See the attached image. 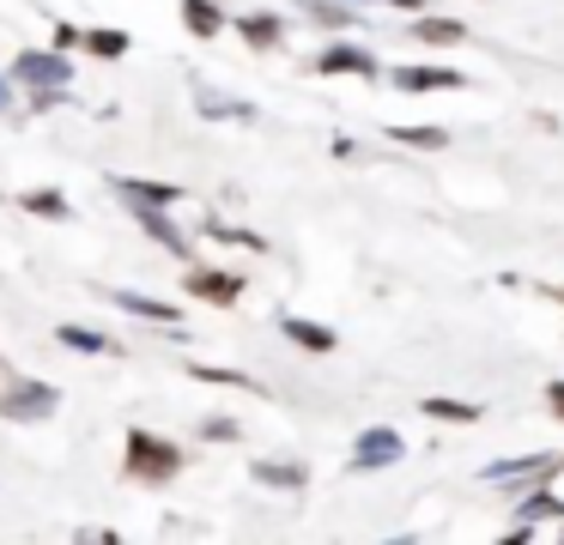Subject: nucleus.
Listing matches in <instances>:
<instances>
[{
    "label": "nucleus",
    "mask_w": 564,
    "mask_h": 545,
    "mask_svg": "<svg viewBox=\"0 0 564 545\" xmlns=\"http://www.w3.org/2000/svg\"><path fill=\"white\" fill-rule=\"evenodd\" d=\"M188 375L195 382H213V388H249V394H261V382L249 370H225V363H188Z\"/></svg>",
    "instance_id": "nucleus-21"
},
{
    "label": "nucleus",
    "mask_w": 564,
    "mask_h": 545,
    "mask_svg": "<svg viewBox=\"0 0 564 545\" xmlns=\"http://www.w3.org/2000/svg\"><path fill=\"white\" fill-rule=\"evenodd\" d=\"M183 291L200 303H219V309H231L237 297H243V273H219V266H188L183 273Z\"/></svg>",
    "instance_id": "nucleus-8"
},
{
    "label": "nucleus",
    "mask_w": 564,
    "mask_h": 545,
    "mask_svg": "<svg viewBox=\"0 0 564 545\" xmlns=\"http://www.w3.org/2000/svg\"><path fill=\"white\" fill-rule=\"evenodd\" d=\"M382 7H401V12H425V0H382Z\"/></svg>",
    "instance_id": "nucleus-29"
},
{
    "label": "nucleus",
    "mask_w": 564,
    "mask_h": 545,
    "mask_svg": "<svg viewBox=\"0 0 564 545\" xmlns=\"http://www.w3.org/2000/svg\"><path fill=\"white\" fill-rule=\"evenodd\" d=\"M183 24H188L195 36H219L231 19H225V7H219V0H183Z\"/></svg>",
    "instance_id": "nucleus-20"
},
{
    "label": "nucleus",
    "mask_w": 564,
    "mask_h": 545,
    "mask_svg": "<svg viewBox=\"0 0 564 545\" xmlns=\"http://www.w3.org/2000/svg\"><path fill=\"white\" fill-rule=\"evenodd\" d=\"M297 12L304 19H316L322 31H352V24H365V7H352V0H297Z\"/></svg>",
    "instance_id": "nucleus-11"
},
{
    "label": "nucleus",
    "mask_w": 564,
    "mask_h": 545,
    "mask_svg": "<svg viewBox=\"0 0 564 545\" xmlns=\"http://www.w3.org/2000/svg\"><path fill=\"white\" fill-rule=\"evenodd\" d=\"M110 188L122 194V200H147V206H176V200H183L176 182H147V176H116Z\"/></svg>",
    "instance_id": "nucleus-16"
},
{
    "label": "nucleus",
    "mask_w": 564,
    "mask_h": 545,
    "mask_svg": "<svg viewBox=\"0 0 564 545\" xmlns=\"http://www.w3.org/2000/svg\"><path fill=\"white\" fill-rule=\"evenodd\" d=\"M389 85L401 97H431V91H467V73L437 67V61H419V67H394Z\"/></svg>",
    "instance_id": "nucleus-6"
},
{
    "label": "nucleus",
    "mask_w": 564,
    "mask_h": 545,
    "mask_svg": "<svg viewBox=\"0 0 564 545\" xmlns=\"http://www.w3.org/2000/svg\"><path fill=\"white\" fill-rule=\"evenodd\" d=\"M128 206H134V225L147 230V237L159 242V249H171L176 261H195V242H188L183 230L171 225V206H147V200H128Z\"/></svg>",
    "instance_id": "nucleus-7"
},
{
    "label": "nucleus",
    "mask_w": 564,
    "mask_h": 545,
    "mask_svg": "<svg viewBox=\"0 0 564 545\" xmlns=\"http://www.w3.org/2000/svg\"><path fill=\"white\" fill-rule=\"evenodd\" d=\"M406 31L419 36V43H431V48H455V43H467V24L462 19H443V12H419Z\"/></svg>",
    "instance_id": "nucleus-14"
},
{
    "label": "nucleus",
    "mask_w": 564,
    "mask_h": 545,
    "mask_svg": "<svg viewBox=\"0 0 564 545\" xmlns=\"http://www.w3.org/2000/svg\"><path fill=\"white\" fill-rule=\"evenodd\" d=\"M55 406H62V388L55 382H13L7 394H0V418H13V424L50 418Z\"/></svg>",
    "instance_id": "nucleus-4"
},
{
    "label": "nucleus",
    "mask_w": 564,
    "mask_h": 545,
    "mask_svg": "<svg viewBox=\"0 0 564 545\" xmlns=\"http://www.w3.org/2000/svg\"><path fill=\"white\" fill-rule=\"evenodd\" d=\"M200 436H207V443H237L243 424H237V418H207V424H200Z\"/></svg>",
    "instance_id": "nucleus-26"
},
{
    "label": "nucleus",
    "mask_w": 564,
    "mask_h": 545,
    "mask_svg": "<svg viewBox=\"0 0 564 545\" xmlns=\"http://www.w3.org/2000/svg\"><path fill=\"white\" fill-rule=\"evenodd\" d=\"M55 339H62V346H74V351H91V358H116V351H122L110 334H98V327H79V321L55 327Z\"/></svg>",
    "instance_id": "nucleus-19"
},
{
    "label": "nucleus",
    "mask_w": 564,
    "mask_h": 545,
    "mask_svg": "<svg viewBox=\"0 0 564 545\" xmlns=\"http://www.w3.org/2000/svg\"><path fill=\"white\" fill-rule=\"evenodd\" d=\"M110 303H116V309H128V315H140V321H159V327H176V321H183V309H176V303L147 297V291H110Z\"/></svg>",
    "instance_id": "nucleus-12"
},
{
    "label": "nucleus",
    "mask_w": 564,
    "mask_h": 545,
    "mask_svg": "<svg viewBox=\"0 0 564 545\" xmlns=\"http://www.w3.org/2000/svg\"><path fill=\"white\" fill-rule=\"evenodd\" d=\"M280 334L292 339V346L316 351V358H328V351H340V334H334V327H322V321H310V315H280Z\"/></svg>",
    "instance_id": "nucleus-10"
},
{
    "label": "nucleus",
    "mask_w": 564,
    "mask_h": 545,
    "mask_svg": "<svg viewBox=\"0 0 564 545\" xmlns=\"http://www.w3.org/2000/svg\"><path fill=\"white\" fill-rule=\"evenodd\" d=\"M19 206H25V212H37V218H74L67 194H55V188H25V194H19Z\"/></svg>",
    "instance_id": "nucleus-23"
},
{
    "label": "nucleus",
    "mask_w": 564,
    "mask_h": 545,
    "mask_svg": "<svg viewBox=\"0 0 564 545\" xmlns=\"http://www.w3.org/2000/svg\"><path fill=\"white\" fill-rule=\"evenodd\" d=\"M516 521H534V527H540V521H564V497L552 491V479H540L534 491L516 503Z\"/></svg>",
    "instance_id": "nucleus-18"
},
{
    "label": "nucleus",
    "mask_w": 564,
    "mask_h": 545,
    "mask_svg": "<svg viewBox=\"0 0 564 545\" xmlns=\"http://www.w3.org/2000/svg\"><path fill=\"white\" fill-rule=\"evenodd\" d=\"M419 412H425L431 424H479L486 418V406H474V400H449V394H425Z\"/></svg>",
    "instance_id": "nucleus-17"
},
{
    "label": "nucleus",
    "mask_w": 564,
    "mask_h": 545,
    "mask_svg": "<svg viewBox=\"0 0 564 545\" xmlns=\"http://www.w3.org/2000/svg\"><path fill=\"white\" fill-rule=\"evenodd\" d=\"M352 7H382V0H352Z\"/></svg>",
    "instance_id": "nucleus-31"
},
{
    "label": "nucleus",
    "mask_w": 564,
    "mask_h": 545,
    "mask_svg": "<svg viewBox=\"0 0 564 545\" xmlns=\"http://www.w3.org/2000/svg\"><path fill=\"white\" fill-rule=\"evenodd\" d=\"M195 109L207 121H256V103H243V97H225L213 91V85H195Z\"/></svg>",
    "instance_id": "nucleus-15"
},
{
    "label": "nucleus",
    "mask_w": 564,
    "mask_h": 545,
    "mask_svg": "<svg viewBox=\"0 0 564 545\" xmlns=\"http://www.w3.org/2000/svg\"><path fill=\"white\" fill-rule=\"evenodd\" d=\"M237 36H243L256 55H273V48H285V19L280 12H243V19H237Z\"/></svg>",
    "instance_id": "nucleus-9"
},
{
    "label": "nucleus",
    "mask_w": 564,
    "mask_h": 545,
    "mask_svg": "<svg viewBox=\"0 0 564 545\" xmlns=\"http://www.w3.org/2000/svg\"><path fill=\"white\" fill-rule=\"evenodd\" d=\"M401 455H406V436L394 430V424H365V430L352 436V460H346V467L352 472H389Z\"/></svg>",
    "instance_id": "nucleus-2"
},
{
    "label": "nucleus",
    "mask_w": 564,
    "mask_h": 545,
    "mask_svg": "<svg viewBox=\"0 0 564 545\" xmlns=\"http://www.w3.org/2000/svg\"><path fill=\"white\" fill-rule=\"evenodd\" d=\"M207 237H219V242H237V249H256V254H268V242H261L256 230H237V225H219V218H207Z\"/></svg>",
    "instance_id": "nucleus-25"
},
{
    "label": "nucleus",
    "mask_w": 564,
    "mask_h": 545,
    "mask_svg": "<svg viewBox=\"0 0 564 545\" xmlns=\"http://www.w3.org/2000/svg\"><path fill=\"white\" fill-rule=\"evenodd\" d=\"M316 73H322V79H346V73H352V79H389V73H382V61L370 55L365 43H328L316 55Z\"/></svg>",
    "instance_id": "nucleus-5"
},
{
    "label": "nucleus",
    "mask_w": 564,
    "mask_h": 545,
    "mask_svg": "<svg viewBox=\"0 0 564 545\" xmlns=\"http://www.w3.org/2000/svg\"><path fill=\"white\" fill-rule=\"evenodd\" d=\"M122 455H128V479H140V484H171L183 472V443L152 436V430H128Z\"/></svg>",
    "instance_id": "nucleus-1"
},
{
    "label": "nucleus",
    "mask_w": 564,
    "mask_h": 545,
    "mask_svg": "<svg viewBox=\"0 0 564 545\" xmlns=\"http://www.w3.org/2000/svg\"><path fill=\"white\" fill-rule=\"evenodd\" d=\"M13 79L31 85V91H62L74 79V61H67V48H25L13 61Z\"/></svg>",
    "instance_id": "nucleus-3"
},
{
    "label": "nucleus",
    "mask_w": 564,
    "mask_h": 545,
    "mask_svg": "<svg viewBox=\"0 0 564 545\" xmlns=\"http://www.w3.org/2000/svg\"><path fill=\"white\" fill-rule=\"evenodd\" d=\"M546 412H552V418H564V375H552V382H546Z\"/></svg>",
    "instance_id": "nucleus-27"
},
{
    "label": "nucleus",
    "mask_w": 564,
    "mask_h": 545,
    "mask_svg": "<svg viewBox=\"0 0 564 545\" xmlns=\"http://www.w3.org/2000/svg\"><path fill=\"white\" fill-rule=\"evenodd\" d=\"M86 55L122 61V55H128V31H86Z\"/></svg>",
    "instance_id": "nucleus-24"
},
{
    "label": "nucleus",
    "mask_w": 564,
    "mask_h": 545,
    "mask_svg": "<svg viewBox=\"0 0 564 545\" xmlns=\"http://www.w3.org/2000/svg\"><path fill=\"white\" fill-rule=\"evenodd\" d=\"M389 140L394 145H413V152H443V145H449V128H401V121H394Z\"/></svg>",
    "instance_id": "nucleus-22"
},
{
    "label": "nucleus",
    "mask_w": 564,
    "mask_h": 545,
    "mask_svg": "<svg viewBox=\"0 0 564 545\" xmlns=\"http://www.w3.org/2000/svg\"><path fill=\"white\" fill-rule=\"evenodd\" d=\"M249 472H256V484H268V491H304L310 484L304 460H249Z\"/></svg>",
    "instance_id": "nucleus-13"
},
{
    "label": "nucleus",
    "mask_w": 564,
    "mask_h": 545,
    "mask_svg": "<svg viewBox=\"0 0 564 545\" xmlns=\"http://www.w3.org/2000/svg\"><path fill=\"white\" fill-rule=\"evenodd\" d=\"M7 103H13V85L0 79V116H7Z\"/></svg>",
    "instance_id": "nucleus-30"
},
{
    "label": "nucleus",
    "mask_w": 564,
    "mask_h": 545,
    "mask_svg": "<svg viewBox=\"0 0 564 545\" xmlns=\"http://www.w3.org/2000/svg\"><path fill=\"white\" fill-rule=\"evenodd\" d=\"M86 43V31H79V24H55V48H79Z\"/></svg>",
    "instance_id": "nucleus-28"
}]
</instances>
